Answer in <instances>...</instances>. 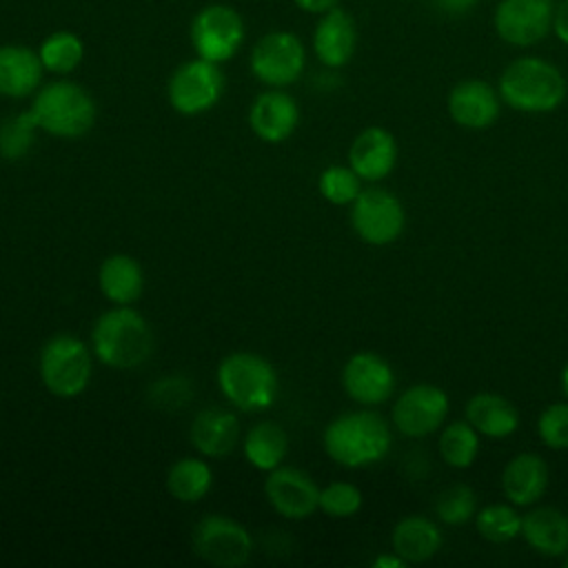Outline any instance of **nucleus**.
I'll use <instances>...</instances> for the list:
<instances>
[{
	"instance_id": "f257e3e1",
	"label": "nucleus",
	"mask_w": 568,
	"mask_h": 568,
	"mask_svg": "<svg viewBox=\"0 0 568 568\" xmlns=\"http://www.w3.org/2000/svg\"><path fill=\"white\" fill-rule=\"evenodd\" d=\"M501 104L519 113H552L566 95L568 82L561 69L541 55H519L510 60L497 80Z\"/></svg>"
},
{
	"instance_id": "f03ea898",
	"label": "nucleus",
	"mask_w": 568,
	"mask_h": 568,
	"mask_svg": "<svg viewBox=\"0 0 568 568\" xmlns=\"http://www.w3.org/2000/svg\"><path fill=\"white\" fill-rule=\"evenodd\" d=\"M326 455L344 468H366L382 462L393 444L388 422L375 410H353L324 428Z\"/></svg>"
},
{
	"instance_id": "7ed1b4c3",
	"label": "nucleus",
	"mask_w": 568,
	"mask_h": 568,
	"mask_svg": "<svg viewBox=\"0 0 568 568\" xmlns=\"http://www.w3.org/2000/svg\"><path fill=\"white\" fill-rule=\"evenodd\" d=\"M93 355L118 371L144 364L153 351V335L146 320L129 306L102 313L91 331Z\"/></svg>"
},
{
	"instance_id": "20e7f679",
	"label": "nucleus",
	"mask_w": 568,
	"mask_h": 568,
	"mask_svg": "<svg viewBox=\"0 0 568 568\" xmlns=\"http://www.w3.org/2000/svg\"><path fill=\"white\" fill-rule=\"evenodd\" d=\"M36 124L55 138H80L89 133L98 118L91 93L71 80H53L33 93L29 106Z\"/></svg>"
},
{
	"instance_id": "39448f33",
	"label": "nucleus",
	"mask_w": 568,
	"mask_h": 568,
	"mask_svg": "<svg viewBox=\"0 0 568 568\" xmlns=\"http://www.w3.org/2000/svg\"><path fill=\"white\" fill-rule=\"evenodd\" d=\"M217 386L235 408L264 410L277 397V373L262 355L237 351L220 362Z\"/></svg>"
},
{
	"instance_id": "423d86ee",
	"label": "nucleus",
	"mask_w": 568,
	"mask_h": 568,
	"mask_svg": "<svg viewBox=\"0 0 568 568\" xmlns=\"http://www.w3.org/2000/svg\"><path fill=\"white\" fill-rule=\"evenodd\" d=\"M93 373V359L84 342L75 335L58 333L40 351V379L44 388L62 399L87 390Z\"/></svg>"
},
{
	"instance_id": "0eeeda50",
	"label": "nucleus",
	"mask_w": 568,
	"mask_h": 568,
	"mask_svg": "<svg viewBox=\"0 0 568 568\" xmlns=\"http://www.w3.org/2000/svg\"><path fill=\"white\" fill-rule=\"evenodd\" d=\"M248 67L262 84L271 89L288 87L304 73L306 47L293 31H268L251 49Z\"/></svg>"
},
{
	"instance_id": "6e6552de",
	"label": "nucleus",
	"mask_w": 568,
	"mask_h": 568,
	"mask_svg": "<svg viewBox=\"0 0 568 568\" xmlns=\"http://www.w3.org/2000/svg\"><path fill=\"white\" fill-rule=\"evenodd\" d=\"M189 38L197 58L222 64L240 51L244 42V20L233 7L213 2L193 16Z\"/></svg>"
},
{
	"instance_id": "1a4fd4ad",
	"label": "nucleus",
	"mask_w": 568,
	"mask_h": 568,
	"mask_svg": "<svg viewBox=\"0 0 568 568\" xmlns=\"http://www.w3.org/2000/svg\"><path fill=\"white\" fill-rule=\"evenodd\" d=\"M351 226L355 235L371 246L393 244L406 226L404 204L388 189H362L351 204Z\"/></svg>"
},
{
	"instance_id": "9d476101",
	"label": "nucleus",
	"mask_w": 568,
	"mask_h": 568,
	"mask_svg": "<svg viewBox=\"0 0 568 568\" xmlns=\"http://www.w3.org/2000/svg\"><path fill=\"white\" fill-rule=\"evenodd\" d=\"M224 91V75L220 64L204 58L182 62L169 78V104L182 115H200L213 109Z\"/></svg>"
},
{
	"instance_id": "9b49d317",
	"label": "nucleus",
	"mask_w": 568,
	"mask_h": 568,
	"mask_svg": "<svg viewBox=\"0 0 568 568\" xmlns=\"http://www.w3.org/2000/svg\"><path fill=\"white\" fill-rule=\"evenodd\" d=\"M552 16L555 0H499L493 29L508 47L528 49L552 33Z\"/></svg>"
},
{
	"instance_id": "f8f14e48",
	"label": "nucleus",
	"mask_w": 568,
	"mask_h": 568,
	"mask_svg": "<svg viewBox=\"0 0 568 568\" xmlns=\"http://www.w3.org/2000/svg\"><path fill=\"white\" fill-rule=\"evenodd\" d=\"M448 410L450 399L446 390L422 382L399 393L390 408V422L406 437H426L444 426Z\"/></svg>"
},
{
	"instance_id": "ddd939ff",
	"label": "nucleus",
	"mask_w": 568,
	"mask_h": 568,
	"mask_svg": "<svg viewBox=\"0 0 568 568\" xmlns=\"http://www.w3.org/2000/svg\"><path fill=\"white\" fill-rule=\"evenodd\" d=\"M193 550L211 566L237 568L248 561L253 539L242 524L224 515H206L193 528Z\"/></svg>"
},
{
	"instance_id": "4468645a",
	"label": "nucleus",
	"mask_w": 568,
	"mask_h": 568,
	"mask_svg": "<svg viewBox=\"0 0 568 568\" xmlns=\"http://www.w3.org/2000/svg\"><path fill=\"white\" fill-rule=\"evenodd\" d=\"M393 366L373 351L353 353L342 368V386L359 406H379L395 393Z\"/></svg>"
},
{
	"instance_id": "2eb2a0df",
	"label": "nucleus",
	"mask_w": 568,
	"mask_h": 568,
	"mask_svg": "<svg viewBox=\"0 0 568 568\" xmlns=\"http://www.w3.org/2000/svg\"><path fill=\"white\" fill-rule=\"evenodd\" d=\"M446 111L450 120L468 131L490 129L501 113V98L497 87L481 78H466L453 84L446 95Z\"/></svg>"
},
{
	"instance_id": "dca6fc26",
	"label": "nucleus",
	"mask_w": 568,
	"mask_h": 568,
	"mask_svg": "<svg viewBox=\"0 0 568 568\" xmlns=\"http://www.w3.org/2000/svg\"><path fill=\"white\" fill-rule=\"evenodd\" d=\"M268 504L286 519H306L320 508V488L313 477L293 466L268 470L264 481Z\"/></svg>"
},
{
	"instance_id": "f3484780",
	"label": "nucleus",
	"mask_w": 568,
	"mask_h": 568,
	"mask_svg": "<svg viewBox=\"0 0 568 568\" xmlns=\"http://www.w3.org/2000/svg\"><path fill=\"white\" fill-rule=\"evenodd\" d=\"M397 140L384 126H366L362 129L351 146H348V166L364 182H379L388 178L397 164Z\"/></svg>"
},
{
	"instance_id": "a211bd4d",
	"label": "nucleus",
	"mask_w": 568,
	"mask_h": 568,
	"mask_svg": "<svg viewBox=\"0 0 568 568\" xmlns=\"http://www.w3.org/2000/svg\"><path fill=\"white\" fill-rule=\"evenodd\" d=\"M357 49L355 18L339 4L322 13L313 29V53L328 69L346 67Z\"/></svg>"
},
{
	"instance_id": "6ab92c4d",
	"label": "nucleus",
	"mask_w": 568,
	"mask_h": 568,
	"mask_svg": "<svg viewBox=\"0 0 568 568\" xmlns=\"http://www.w3.org/2000/svg\"><path fill=\"white\" fill-rule=\"evenodd\" d=\"M297 122L300 106L295 98L282 89H268L251 102L248 126L260 140L268 144L288 140L297 129Z\"/></svg>"
},
{
	"instance_id": "aec40b11",
	"label": "nucleus",
	"mask_w": 568,
	"mask_h": 568,
	"mask_svg": "<svg viewBox=\"0 0 568 568\" xmlns=\"http://www.w3.org/2000/svg\"><path fill=\"white\" fill-rule=\"evenodd\" d=\"M548 464L537 453H519L510 457L501 470V490L515 506H532L548 490Z\"/></svg>"
},
{
	"instance_id": "412c9836",
	"label": "nucleus",
	"mask_w": 568,
	"mask_h": 568,
	"mask_svg": "<svg viewBox=\"0 0 568 568\" xmlns=\"http://www.w3.org/2000/svg\"><path fill=\"white\" fill-rule=\"evenodd\" d=\"M42 75L38 51L24 44H0V95L29 98L42 87Z\"/></svg>"
},
{
	"instance_id": "4be33fe9",
	"label": "nucleus",
	"mask_w": 568,
	"mask_h": 568,
	"mask_svg": "<svg viewBox=\"0 0 568 568\" xmlns=\"http://www.w3.org/2000/svg\"><path fill=\"white\" fill-rule=\"evenodd\" d=\"M524 541L541 557L568 552V515L555 506H535L521 515Z\"/></svg>"
},
{
	"instance_id": "5701e85b",
	"label": "nucleus",
	"mask_w": 568,
	"mask_h": 568,
	"mask_svg": "<svg viewBox=\"0 0 568 568\" xmlns=\"http://www.w3.org/2000/svg\"><path fill=\"white\" fill-rule=\"evenodd\" d=\"M466 422L490 439H506L519 428L517 406L497 393H477L466 402Z\"/></svg>"
},
{
	"instance_id": "b1692460",
	"label": "nucleus",
	"mask_w": 568,
	"mask_h": 568,
	"mask_svg": "<svg viewBox=\"0 0 568 568\" xmlns=\"http://www.w3.org/2000/svg\"><path fill=\"white\" fill-rule=\"evenodd\" d=\"M442 544L444 535L439 526L424 515L402 517L390 532V546L402 559H406V564H424L433 559Z\"/></svg>"
},
{
	"instance_id": "393cba45",
	"label": "nucleus",
	"mask_w": 568,
	"mask_h": 568,
	"mask_svg": "<svg viewBox=\"0 0 568 568\" xmlns=\"http://www.w3.org/2000/svg\"><path fill=\"white\" fill-rule=\"evenodd\" d=\"M240 439L237 417L222 408L200 410L191 424V442L204 457L229 455Z\"/></svg>"
},
{
	"instance_id": "a878e982",
	"label": "nucleus",
	"mask_w": 568,
	"mask_h": 568,
	"mask_svg": "<svg viewBox=\"0 0 568 568\" xmlns=\"http://www.w3.org/2000/svg\"><path fill=\"white\" fill-rule=\"evenodd\" d=\"M98 286L102 295L115 306L133 304L144 288V273L131 255H109L98 271Z\"/></svg>"
},
{
	"instance_id": "bb28decb",
	"label": "nucleus",
	"mask_w": 568,
	"mask_h": 568,
	"mask_svg": "<svg viewBox=\"0 0 568 568\" xmlns=\"http://www.w3.org/2000/svg\"><path fill=\"white\" fill-rule=\"evenodd\" d=\"M288 453V435L275 422L255 424L244 437V457L257 470L277 468Z\"/></svg>"
},
{
	"instance_id": "cd10ccee",
	"label": "nucleus",
	"mask_w": 568,
	"mask_h": 568,
	"mask_svg": "<svg viewBox=\"0 0 568 568\" xmlns=\"http://www.w3.org/2000/svg\"><path fill=\"white\" fill-rule=\"evenodd\" d=\"M213 473L204 459L182 457L166 473V490L182 504H195L211 490Z\"/></svg>"
},
{
	"instance_id": "c85d7f7f",
	"label": "nucleus",
	"mask_w": 568,
	"mask_h": 568,
	"mask_svg": "<svg viewBox=\"0 0 568 568\" xmlns=\"http://www.w3.org/2000/svg\"><path fill=\"white\" fill-rule=\"evenodd\" d=\"M481 435L464 419L450 422L442 428L439 439H437V450L444 464L450 468H470L479 455L481 448Z\"/></svg>"
},
{
	"instance_id": "c756f323",
	"label": "nucleus",
	"mask_w": 568,
	"mask_h": 568,
	"mask_svg": "<svg viewBox=\"0 0 568 568\" xmlns=\"http://www.w3.org/2000/svg\"><path fill=\"white\" fill-rule=\"evenodd\" d=\"M40 62L44 71L55 75H67L75 71L84 58V42L78 33L60 29L49 33L38 47Z\"/></svg>"
},
{
	"instance_id": "7c9ffc66",
	"label": "nucleus",
	"mask_w": 568,
	"mask_h": 568,
	"mask_svg": "<svg viewBox=\"0 0 568 568\" xmlns=\"http://www.w3.org/2000/svg\"><path fill=\"white\" fill-rule=\"evenodd\" d=\"M475 528L490 544H508L521 535V515L515 504H488L475 515Z\"/></svg>"
},
{
	"instance_id": "2f4dec72",
	"label": "nucleus",
	"mask_w": 568,
	"mask_h": 568,
	"mask_svg": "<svg viewBox=\"0 0 568 568\" xmlns=\"http://www.w3.org/2000/svg\"><path fill=\"white\" fill-rule=\"evenodd\" d=\"M38 129L29 109L4 118L0 122V155L11 162L24 158L36 142Z\"/></svg>"
},
{
	"instance_id": "473e14b6",
	"label": "nucleus",
	"mask_w": 568,
	"mask_h": 568,
	"mask_svg": "<svg viewBox=\"0 0 568 568\" xmlns=\"http://www.w3.org/2000/svg\"><path fill=\"white\" fill-rule=\"evenodd\" d=\"M477 495L468 484H453L435 499V515L448 526H462L477 515Z\"/></svg>"
},
{
	"instance_id": "72a5a7b5",
	"label": "nucleus",
	"mask_w": 568,
	"mask_h": 568,
	"mask_svg": "<svg viewBox=\"0 0 568 568\" xmlns=\"http://www.w3.org/2000/svg\"><path fill=\"white\" fill-rule=\"evenodd\" d=\"M362 182L364 180L351 166L333 164L320 173L317 189L326 202L335 206H346L353 204L355 197L362 193Z\"/></svg>"
},
{
	"instance_id": "f704fd0d",
	"label": "nucleus",
	"mask_w": 568,
	"mask_h": 568,
	"mask_svg": "<svg viewBox=\"0 0 568 568\" xmlns=\"http://www.w3.org/2000/svg\"><path fill=\"white\" fill-rule=\"evenodd\" d=\"M364 504L362 490L351 481H331L320 488V510L333 519H346L359 513Z\"/></svg>"
},
{
	"instance_id": "c9c22d12",
	"label": "nucleus",
	"mask_w": 568,
	"mask_h": 568,
	"mask_svg": "<svg viewBox=\"0 0 568 568\" xmlns=\"http://www.w3.org/2000/svg\"><path fill=\"white\" fill-rule=\"evenodd\" d=\"M537 435L550 450H568V399L548 404L537 419Z\"/></svg>"
},
{
	"instance_id": "e433bc0d",
	"label": "nucleus",
	"mask_w": 568,
	"mask_h": 568,
	"mask_svg": "<svg viewBox=\"0 0 568 568\" xmlns=\"http://www.w3.org/2000/svg\"><path fill=\"white\" fill-rule=\"evenodd\" d=\"M479 0H430V7L446 18H466L477 9Z\"/></svg>"
},
{
	"instance_id": "4c0bfd02",
	"label": "nucleus",
	"mask_w": 568,
	"mask_h": 568,
	"mask_svg": "<svg viewBox=\"0 0 568 568\" xmlns=\"http://www.w3.org/2000/svg\"><path fill=\"white\" fill-rule=\"evenodd\" d=\"M552 36L568 47V0H561L555 4V16H552Z\"/></svg>"
},
{
	"instance_id": "58836bf2",
	"label": "nucleus",
	"mask_w": 568,
	"mask_h": 568,
	"mask_svg": "<svg viewBox=\"0 0 568 568\" xmlns=\"http://www.w3.org/2000/svg\"><path fill=\"white\" fill-rule=\"evenodd\" d=\"M293 4L304 11V13H313V16H322L326 11H331L333 7L339 4V0H293Z\"/></svg>"
},
{
	"instance_id": "ea45409f",
	"label": "nucleus",
	"mask_w": 568,
	"mask_h": 568,
	"mask_svg": "<svg viewBox=\"0 0 568 568\" xmlns=\"http://www.w3.org/2000/svg\"><path fill=\"white\" fill-rule=\"evenodd\" d=\"M373 568H404L406 566V559H402L395 550L390 552H382L377 555L373 561H371Z\"/></svg>"
},
{
	"instance_id": "a19ab883",
	"label": "nucleus",
	"mask_w": 568,
	"mask_h": 568,
	"mask_svg": "<svg viewBox=\"0 0 568 568\" xmlns=\"http://www.w3.org/2000/svg\"><path fill=\"white\" fill-rule=\"evenodd\" d=\"M559 386H561L564 397L568 399V362L564 364V368H561V373H559Z\"/></svg>"
},
{
	"instance_id": "79ce46f5",
	"label": "nucleus",
	"mask_w": 568,
	"mask_h": 568,
	"mask_svg": "<svg viewBox=\"0 0 568 568\" xmlns=\"http://www.w3.org/2000/svg\"><path fill=\"white\" fill-rule=\"evenodd\" d=\"M564 566H566V568H568V552H566V555H564Z\"/></svg>"
}]
</instances>
